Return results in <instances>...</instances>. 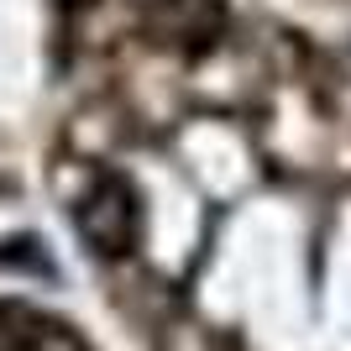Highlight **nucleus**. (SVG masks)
I'll list each match as a JSON object with an SVG mask.
<instances>
[{
	"instance_id": "f257e3e1",
	"label": "nucleus",
	"mask_w": 351,
	"mask_h": 351,
	"mask_svg": "<svg viewBox=\"0 0 351 351\" xmlns=\"http://www.w3.org/2000/svg\"><path fill=\"white\" fill-rule=\"evenodd\" d=\"M73 226L89 241V252L100 257H126L136 241V194L126 189V178L105 173L84 189V199L73 205Z\"/></svg>"
},
{
	"instance_id": "f03ea898",
	"label": "nucleus",
	"mask_w": 351,
	"mask_h": 351,
	"mask_svg": "<svg viewBox=\"0 0 351 351\" xmlns=\"http://www.w3.org/2000/svg\"><path fill=\"white\" fill-rule=\"evenodd\" d=\"M0 351H89L79 341V330L32 304H16L5 299L0 304Z\"/></svg>"
}]
</instances>
